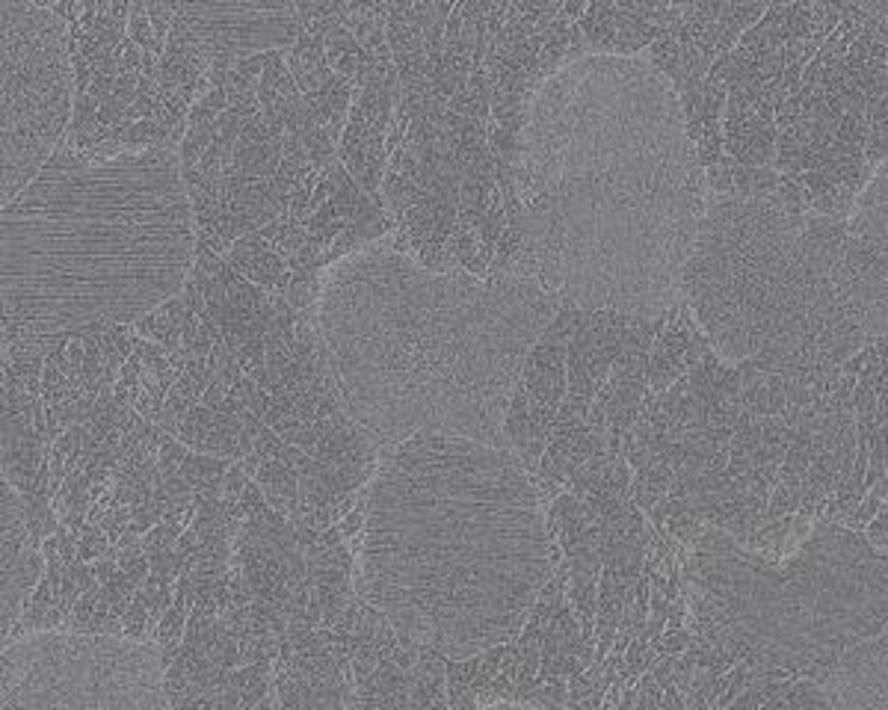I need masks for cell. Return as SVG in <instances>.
Instances as JSON below:
<instances>
[{
	"label": "cell",
	"instance_id": "52a82bcc",
	"mask_svg": "<svg viewBox=\"0 0 888 710\" xmlns=\"http://www.w3.org/2000/svg\"><path fill=\"white\" fill-rule=\"evenodd\" d=\"M412 672V708H447V657L442 651L436 645L421 642V654Z\"/></svg>",
	"mask_w": 888,
	"mask_h": 710
},
{
	"label": "cell",
	"instance_id": "ac0fdd59",
	"mask_svg": "<svg viewBox=\"0 0 888 710\" xmlns=\"http://www.w3.org/2000/svg\"><path fill=\"white\" fill-rule=\"evenodd\" d=\"M187 453H190V447H187V444H184L181 438L169 435V438L163 441L160 453H157V465H160V474H175V471L181 468V462L187 459Z\"/></svg>",
	"mask_w": 888,
	"mask_h": 710
},
{
	"label": "cell",
	"instance_id": "4fadbf2b",
	"mask_svg": "<svg viewBox=\"0 0 888 710\" xmlns=\"http://www.w3.org/2000/svg\"><path fill=\"white\" fill-rule=\"evenodd\" d=\"M477 672H480V657L465 660V663H459V660H447V708H450V702H453L456 696H462V693L471 690Z\"/></svg>",
	"mask_w": 888,
	"mask_h": 710
},
{
	"label": "cell",
	"instance_id": "6da1fadb",
	"mask_svg": "<svg viewBox=\"0 0 888 710\" xmlns=\"http://www.w3.org/2000/svg\"><path fill=\"white\" fill-rule=\"evenodd\" d=\"M551 234L566 299L664 317L711 202L708 175L664 74L595 60L560 98Z\"/></svg>",
	"mask_w": 888,
	"mask_h": 710
},
{
	"label": "cell",
	"instance_id": "5b68a950",
	"mask_svg": "<svg viewBox=\"0 0 888 710\" xmlns=\"http://www.w3.org/2000/svg\"><path fill=\"white\" fill-rule=\"evenodd\" d=\"M817 684L829 708H888V628L847 651Z\"/></svg>",
	"mask_w": 888,
	"mask_h": 710
},
{
	"label": "cell",
	"instance_id": "8fae6325",
	"mask_svg": "<svg viewBox=\"0 0 888 710\" xmlns=\"http://www.w3.org/2000/svg\"><path fill=\"white\" fill-rule=\"evenodd\" d=\"M285 296L296 311L311 308L320 296V273L317 270H294V279H291V287Z\"/></svg>",
	"mask_w": 888,
	"mask_h": 710
},
{
	"label": "cell",
	"instance_id": "9a60e30c",
	"mask_svg": "<svg viewBox=\"0 0 888 710\" xmlns=\"http://www.w3.org/2000/svg\"><path fill=\"white\" fill-rule=\"evenodd\" d=\"M122 622H125V634H122L125 639H148V622H151V610H148L143 589H137V592H134V601H131L128 613L122 616Z\"/></svg>",
	"mask_w": 888,
	"mask_h": 710
},
{
	"label": "cell",
	"instance_id": "3957f363",
	"mask_svg": "<svg viewBox=\"0 0 888 710\" xmlns=\"http://www.w3.org/2000/svg\"><path fill=\"white\" fill-rule=\"evenodd\" d=\"M675 557L690 631L746 663L752 681H823L888 628V548L865 530L817 521L794 554L770 557L705 524L696 548Z\"/></svg>",
	"mask_w": 888,
	"mask_h": 710
},
{
	"label": "cell",
	"instance_id": "e0dca14e",
	"mask_svg": "<svg viewBox=\"0 0 888 710\" xmlns=\"http://www.w3.org/2000/svg\"><path fill=\"white\" fill-rule=\"evenodd\" d=\"M98 601H101V586L83 592V595L77 598L74 610L69 613V619H66V628H69V631H83V634H86V625L92 622V616H95V610H98Z\"/></svg>",
	"mask_w": 888,
	"mask_h": 710
},
{
	"label": "cell",
	"instance_id": "7a4b0ae2",
	"mask_svg": "<svg viewBox=\"0 0 888 710\" xmlns=\"http://www.w3.org/2000/svg\"><path fill=\"white\" fill-rule=\"evenodd\" d=\"M847 219L776 196H711L681 293L714 353L803 385L841 370L868 335L841 284Z\"/></svg>",
	"mask_w": 888,
	"mask_h": 710
},
{
	"label": "cell",
	"instance_id": "7c38bea8",
	"mask_svg": "<svg viewBox=\"0 0 888 710\" xmlns=\"http://www.w3.org/2000/svg\"><path fill=\"white\" fill-rule=\"evenodd\" d=\"M160 142H172V134L157 125L154 119H140L131 128H125L119 134V148H137V145H160Z\"/></svg>",
	"mask_w": 888,
	"mask_h": 710
},
{
	"label": "cell",
	"instance_id": "5bb4252c",
	"mask_svg": "<svg viewBox=\"0 0 888 710\" xmlns=\"http://www.w3.org/2000/svg\"><path fill=\"white\" fill-rule=\"evenodd\" d=\"M128 36L134 45H140L143 51H151L154 54V27H151V18H148V3H131V18H128Z\"/></svg>",
	"mask_w": 888,
	"mask_h": 710
},
{
	"label": "cell",
	"instance_id": "ffe728a7",
	"mask_svg": "<svg viewBox=\"0 0 888 710\" xmlns=\"http://www.w3.org/2000/svg\"><path fill=\"white\" fill-rule=\"evenodd\" d=\"M362 530H365V509H362V503H359V506H356V509H353V512L344 518V521H341V533H344V539H347V542H353V539H356Z\"/></svg>",
	"mask_w": 888,
	"mask_h": 710
},
{
	"label": "cell",
	"instance_id": "ba28073f",
	"mask_svg": "<svg viewBox=\"0 0 888 710\" xmlns=\"http://www.w3.org/2000/svg\"><path fill=\"white\" fill-rule=\"evenodd\" d=\"M504 426H507V435H510V441L516 447L518 459L524 462L527 453H530V444H533V424H530V394H527V388L521 382H516V388H513Z\"/></svg>",
	"mask_w": 888,
	"mask_h": 710
},
{
	"label": "cell",
	"instance_id": "30bf717a",
	"mask_svg": "<svg viewBox=\"0 0 888 710\" xmlns=\"http://www.w3.org/2000/svg\"><path fill=\"white\" fill-rule=\"evenodd\" d=\"M211 429H214V409H208L205 403H196V406L187 412V418L181 421L178 438H181L190 450H199V453H202V447H205Z\"/></svg>",
	"mask_w": 888,
	"mask_h": 710
},
{
	"label": "cell",
	"instance_id": "2e32d148",
	"mask_svg": "<svg viewBox=\"0 0 888 710\" xmlns=\"http://www.w3.org/2000/svg\"><path fill=\"white\" fill-rule=\"evenodd\" d=\"M362 51L365 48L359 45V39L344 24H338L335 30H329V36H326V60H329V66H335L347 54H362Z\"/></svg>",
	"mask_w": 888,
	"mask_h": 710
},
{
	"label": "cell",
	"instance_id": "d6986e66",
	"mask_svg": "<svg viewBox=\"0 0 888 710\" xmlns=\"http://www.w3.org/2000/svg\"><path fill=\"white\" fill-rule=\"evenodd\" d=\"M285 438L273 429V426L264 424V429L258 432V438H255V444H252V450L261 456V459H282L285 456Z\"/></svg>",
	"mask_w": 888,
	"mask_h": 710
},
{
	"label": "cell",
	"instance_id": "277c9868",
	"mask_svg": "<svg viewBox=\"0 0 888 710\" xmlns=\"http://www.w3.org/2000/svg\"><path fill=\"white\" fill-rule=\"evenodd\" d=\"M841 284L868 341H888V160L847 216Z\"/></svg>",
	"mask_w": 888,
	"mask_h": 710
},
{
	"label": "cell",
	"instance_id": "9c48e42d",
	"mask_svg": "<svg viewBox=\"0 0 888 710\" xmlns=\"http://www.w3.org/2000/svg\"><path fill=\"white\" fill-rule=\"evenodd\" d=\"M231 468V459H222V456H211V453H199V450H190L187 459L181 462V477L196 489H202L205 483H214V480H222L225 471Z\"/></svg>",
	"mask_w": 888,
	"mask_h": 710
},
{
	"label": "cell",
	"instance_id": "8992f818",
	"mask_svg": "<svg viewBox=\"0 0 888 710\" xmlns=\"http://www.w3.org/2000/svg\"><path fill=\"white\" fill-rule=\"evenodd\" d=\"M228 261L240 276L261 284L270 293H288L291 279H294V270L288 267V261L261 234H246V237L234 240Z\"/></svg>",
	"mask_w": 888,
	"mask_h": 710
},
{
	"label": "cell",
	"instance_id": "44dd1931",
	"mask_svg": "<svg viewBox=\"0 0 888 710\" xmlns=\"http://www.w3.org/2000/svg\"><path fill=\"white\" fill-rule=\"evenodd\" d=\"M225 394H228V388L222 385L220 379H214L211 388L202 394V403H205L208 409H214V412H222V409H225Z\"/></svg>",
	"mask_w": 888,
	"mask_h": 710
}]
</instances>
